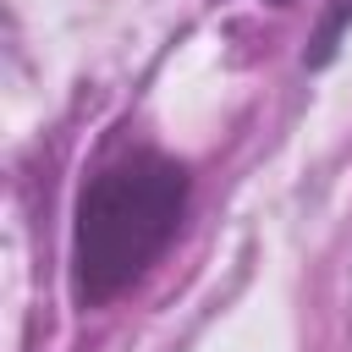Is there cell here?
<instances>
[{"label": "cell", "instance_id": "obj_1", "mask_svg": "<svg viewBox=\"0 0 352 352\" xmlns=\"http://www.w3.org/2000/svg\"><path fill=\"white\" fill-rule=\"evenodd\" d=\"M187 209V170L154 148H126L94 170L77 198L72 292L82 308L121 297L176 236Z\"/></svg>", "mask_w": 352, "mask_h": 352}, {"label": "cell", "instance_id": "obj_2", "mask_svg": "<svg viewBox=\"0 0 352 352\" xmlns=\"http://www.w3.org/2000/svg\"><path fill=\"white\" fill-rule=\"evenodd\" d=\"M275 6H280V0H275Z\"/></svg>", "mask_w": 352, "mask_h": 352}]
</instances>
